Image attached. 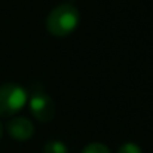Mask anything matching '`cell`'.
<instances>
[{
    "label": "cell",
    "mask_w": 153,
    "mask_h": 153,
    "mask_svg": "<svg viewBox=\"0 0 153 153\" xmlns=\"http://www.w3.org/2000/svg\"><path fill=\"white\" fill-rule=\"evenodd\" d=\"M82 153H111L108 150V147L102 143H89L83 150Z\"/></svg>",
    "instance_id": "6"
},
{
    "label": "cell",
    "mask_w": 153,
    "mask_h": 153,
    "mask_svg": "<svg viewBox=\"0 0 153 153\" xmlns=\"http://www.w3.org/2000/svg\"><path fill=\"white\" fill-rule=\"evenodd\" d=\"M0 137H1V125H0Z\"/></svg>",
    "instance_id": "8"
},
{
    "label": "cell",
    "mask_w": 153,
    "mask_h": 153,
    "mask_svg": "<svg viewBox=\"0 0 153 153\" xmlns=\"http://www.w3.org/2000/svg\"><path fill=\"white\" fill-rule=\"evenodd\" d=\"M80 21V13L71 3L55 6L46 18V30L53 37H65L76 30Z\"/></svg>",
    "instance_id": "1"
},
{
    "label": "cell",
    "mask_w": 153,
    "mask_h": 153,
    "mask_svg": "<svg viewBox=\"0 0 153 153\" xmlns=\"http://www.w3.org/2000/svg\"><path fill=\"white\" fill-rule=\"evenodd\" d=\"M28 107H30V111L31 114L34 116V119H37L39 122H51L55 116V101L52 100L51 97L43 92V91H39V92H34L28 101Z\"/></svg>",
    "instance_id": "3"
},
{
    "label": "cell",
    "mask_w": 153,
    "mask_h": 153,
    "mask_svg": "<svg viewBox=\"0 0 153 153\" xmlns=\"http://www.w3.org/2000/svg\"><path fill=\"white\" fill-rule=\"evenodd\" d=\"M43 153H68V149L62 141L51 140L43 146Z\"/></svg>",
    "instance_id": "5"
},
{
    "label": "cell",
    "mask_w": 153,
    "mask_h": 153,
    "mask_svg": "<svg viewBox=\"0 0 153 153\" xmlns=\"http://www.w3.org/2000/svg\"><path fill=\"white\" fill-rule=\"evenodd\" d=\"M7 134L16 141H27L34 134V125L27 117H12L6 125Z\"/></svg>",
    "instance_id": "4"
},
{
    "label": "cell",
    "mask_w": 153,
    "mask_h": 153,
    "mask_svg": "<svg viewBox=\"0 0 153 153\" xmlns=\"http://www.w3.org/2000/svg\"><path fill=\"white\" fill-rule=\"evenodd\" d=\"M117 153H143V152H141V149H140L138 144L129 141V143H123V144L119 147Z\"/></svg>",
    "instance_id": "7"
},
{
    "label": "cell",
    "mask_w": 153,
    "mask_h": 153,
    "mask_svg": "<svg viewBox=\"0 0 153 153\" xmlns=\"http://www.w3.org/2000/svg\"><path fill=\"white\" fill-rule=\"evenodd\" d=\"M27 91L18 83L0 85V116L9 117L16 114L27 104Z\"/></svg>",
    "instance_id": "2"
}]
</instances>
